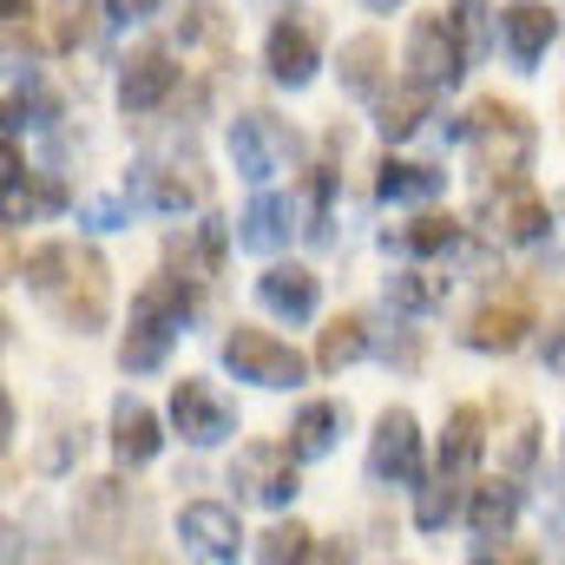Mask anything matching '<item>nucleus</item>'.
I'll use <instances>...</instances> for the list:
<instances>
[{
	"instance_id": "1",
	"label": "nucleus",
	"mask_w": 565,
	"mask_h": 565,
	"mask_svg": "<svg viewBox=\"0 0 565 565\" xmlns=\"http://www.w3.org/2000/svg\"><path fill=\"white\" fill-rule=\"evenodd\" d=\"M467 145H473L480 171L507 184V178H526V164H533V151H540V132H533V119H526L520 106L480 99V106L467 113Z\"/></svg>"
},
{
	"instance_id": "2",
	"label": "nucleus",
	"mask_w": 565,
	"mask_h": 565,
	"mask_svg": "<svg viewBox=\"0 0 565 565\" xmlns=\"http://www.w3.org/2000/svg\"><path fill=\"white\" fill-rule=\"evenodd\" d=\"M46 309H53L60 329H73V335L106 329V316H113V270H106V257H99L93 244L73 250V270H66V282L46 296Z\"/></svg>"
},
{
	"instance_id": "3",
	"label": "nucleus",
	"mask_w": 565,
	"mask_h": 565,
	"mask_svg": "<svg viewBox=\"0 0 565 565\" xmlns=\"http://www.w3.org/2000/svg\"><path fill=\"white\" fill-rule=\"evenodd\" d=\"M224 369L237 375V382H250V388H296L302 375H309V362L270 335V329H250V322H237L231 335H224Z\"/></svg>"
},
{
	"instance_id": "4",
	"label": "nucleus",
	"mask_w": 565,
	"mask_h": 565,
	"mask_svg": "<svg viewBox=\"0 0 565 565\" xmlns=\"http://www.w3.org/2000/svg\"><path fill=\"white\" fill-rule=\"evenodd\" d=\"M224 145H231V164H237L244 184H270L277 171H289V158H296V132L282 119H270V113H237Z\"/></svg>"
},
{
	"instance_id": "5",
	"label": "nucleus",
	"mask_w": 565,
	"mask_h": 565,
	"mask_svg": "<svg viewBox=\"0 0 565 565\" xmlns=\"http://www.w3.org/2000/svg\"><path fill=\"white\" fill-rule=\"evenodd\" d=\"M369 480L375 487H422V422L408 408H382L375 434H369Z\"/></svg>"
},
{
	"instance_id": "6",
	"label": "nucleus",
	"mask_w": 565,
	"mask_h": 565,
	"mask_svg": "<svg viewBox=\"0 0 565 565\" xmlns=\"http://www.w3.org/2000/svg\"><path fill=\"white\" fill-rule=\"evenodd\" d=\"M231 487H237V500H257V507H270L282 513L296 493H302V480H296V447L289 440H250L237 460H231Z\"/></svg>"
},
{
	"instance_id": "7",
	"label": "nucleus",
	"mask_w": 565,
	"mask_h": 565,
	"mask_svg": "<svg viewBox=\"0 0 565 565\" xmlns=\"http://www.w3.org/2000/svg\"><path fill=\"white\" fill-rule=\"evenodd\" d=\"M171 427H178L191 447H224V440H237V402L217 395L211 382L184 375V382L171 388Z\"/></svg>"
},
{
	"instance_id": "8",
	"label": "nucleus",
	"mask_w": 565,
	"mask_h": 565,
	"mask_svg": "<svg viewBox=\"0 0 565 565\" xmlns=\"http://www.w3.org/2000/svg\"><path fill=\"white\" fill-rule=\"evenodd\" d=\"M204 178L191 164H164V158H139L132 178H126V198L132 211H158V217H184L191 204H204Z\"/></svg>"
},
{
	"instance_id": "9",
	"label": "nucleus",
	"mask_w": 565,
	"mask_h": 565,
	"mask_svg": "<svg viewBox=\"0 0 565 565\" xmlns=\"http://www.w3.org/2000/svg\"><path fill=\"white\" fill-rule=\"evenodd\" d=\"M402 66H408V79H427V86H454L460 73H473L467 53H460V40H454V26H447V7H440V13H422V20L408 26Z\"/></svg>"
},
{
	"instance_id": "10",
	"label": "nucleus",
	"mask_w": 565,
	"mask_h": 565,
	"mask_svg": "<svg viewBox=\"0 0 565 565\" xmlns=\"http://www.w3.org/2000/svg\"><path fill=\"white\" fill-rule=\"evenodd\" d=\"M178 540H184V553L224 565V559L244 553V520H237V507H224V500H184V507H178Z\"/></svg>"
},
{
	"instance_id": "11",
	"label": "nucleus",
	"mask_w": 565,
	"mask_h": 565,
	"mask_svg": "<svg viewBox=\"0 0 565 565\" xmlns=\"http://www.w3.org/2000/svg\"><path fill=\"white\" fill-rule=\"evenodd\" d=\"M264 66H270V79H277V86H289V93L316 79L322 46H316V26H309L302 13H282V20H270V33H264Z\"/></svg>"
},
{
	"instance_id": "12",
	"label": "nucleus",
	"mask_w": 565,
	"mask_h": 565,
	"mask_svg": "<svg viewBox=\"0 0 565 565\" xmlns=\"http://www.w3.org/2000/svg\"><path fill=\"white\" fill-rule=\"evenodd\" d=\"M526 335H533L526 296H487V302L473 309V322L460 329V342H467L473 355H513V349H526Z\"/></svg>"
},
{
	"instance_id": "13",
	"label": "nucleus",
	"mask_w": 565,
	"mask_h": 565,
	"mask_svg": "<svg viewBox=\"0 0 565 565\" xmlns=\"http://www.w3.org/2000/svg\"><path fill=\"white\" fill-rule=\"evenodd\" d=\"M171 93H178V60L164 46H145L126 60V73H119V113L126 119H151Z\"/></svg>"
},
{
	"instance_id": "14",
	"label": "nucleus",
	"mask_w": 565,
	"mask_h": 565,
	"mask_svg": "<svg viewBox=\"0 0 565 565\" xmlns=\"http://www.w3.org/2000/svg\"><path fill=\"white\" fill-rule=\"evenodd\" d=\"M487 224H493L500 244H540L553 231V211H546L540 191H526V178H507L500 198H487Z\"/></svg>"
},
{
	"instance_id": "15",
	"label": "nucleus",
	"mask_w": 565,
	"mask_h": 565,
	"mask_svg": "<svg viewBox=\"0 0 565 565\" xmlns=\"http://www.w3.org/2000/svg\"><path fill=\"white\" fill-rule=\"evenodd\" d=\"M520 473H500V480H480L473 493H467V526H473V553H493V540H507L513 533V520H520Z\"/></svg>"
},
{
	"instance_id": "16",
	"label": "nucleus",
	"mask_w": 565,
	"mask_h": 565,
	"mask_svg": "<svg viewBox=\"0 0 565 565\" xmlns=\"http://www.w3.org/2000/svg\"><path fill=\"white\" fill-rule=\"evenodd\" d=\"M257 302L277 316V322H309L322 309V277L309 264H270L257 277Z\"/></svg>"
},
{
	"instance_id": "17",
	"label": "nucleus",
	"mask_w": 565,
	"mask_h": 565,
	"mask_svg": "<svg viewBox=\"0 0 565 565\" xmlns=\"http://www.w3.org/2000/svg\"><path fill=\"white\" fill-rule=\"evenodd\" d=\"M500 40L520 66H540L546 46L559 40V13L546 0H513V7H500Z\"/></svg>"
},
{
	"instance_id": "18",
	"label": "nucleus",
	"mask_w": 565,
	"mask_h": 565,
	"mask_svg": "<svg viewBox=\"0 0 565 565\" xmlns=\"http://www.w3.org/2000/svg\"><path fill=\"white\" fill-rule=\"evenodd\" d=\"M289 237H296V204H289L282 191H257L250 211L237 217V250H250V257H277Z\"/></svg>"
},
{
	"instance_id": "19",
	"label": "nucleus",
	"mask_w": 565,
	"mask_h": 565,
	"mask_svg": "<svg viewBox=\"0 0 565 565\" xmlns=\"http://www.w3.org/2000/svg\"><path fill=\"white\" fill-rule=\"evenodd\" d=\"M158 447H164L158 408H145L139 395H119L113 402V454H119V467H151Z\"/></svg>"
},
{
	"instance_id": "20",
	"label": "nucleus",
	"mask_w": 565,
	"mask_h": 565,
	"mask_svg": "<svg viewBox=\"0 0 565 565\" xmlns=\"http://www.w3.org/2000/svg\"><path fill=\"white\" fill-rule=\"evenodd\" d=\"M335 79H342L349 99H382V93H388V46H382V33H355V40H342V53H335Z\"/></svg>"
},
{
	"instance_id": "21",
	"label": "nucleus",
	"mask_w": 565,
	"mask_h": 565,
	"mask_svg": "<svg viewBox=\"0 0 565 565\" xmlns=\"http://www.w3.org/2000/svg\"><path fill=\"white\" fill-rule=\"evenodd\" d=\"M224 250H231V231H224V217H204V224H191V237L178 231L171 244H164V270H178V277H217V264H224Z\"/></svg>"
},
{
	"instance_id": "22",
	"label": "nucleus",
	"mask_w": 565,
	"mask_h": 565,
	"mask_svg": "<svg viewBox=\"0 0 565 565\" xmlns=\"http://www.w3.org/2000/svg\"><path fill=\"white\" fill-rule=\"evenodd\" d=\"M434 93H440V86H427V79H408L402 93H382V99H375V132L388 145L415 139L427 119H434Z\"/></svg>"
},
{
	"instance_id": "23",
	"label": "nucleus",
	"mask_w": 565,
	"mask_h": 565,
	"mask_svg": "<svg viewBox=\"0 0 565 565\" xmlns=\"http://www.w3.org/2000/svg\"><path fill=\"white\" fill-rule=\"evenodd\" d=\"M119 513H126V487L119 480H86L79 500H73V526L93 546H113L119 540Z\"/></svg>"
},
{
	"instance_id": "24",
	"label": "nucleus",
	"mask_w": 565,
	"mask_h": 565,
	"mask_svg": "<svg viewBox=\"0 0 565 565\" xmlns=\"http://www.w3.org/2000/svg\"><path fill=\"white\" fill-rule=\"evenodd\" d=\"M440 191H447V171H434V164H408V158L375 164V198L382 204H434Z\"/></svg>"
},
{
	"instance_id": "25",
	"label": "nucleus",
	"mask_w": 565,
	"mask_h": 565,
	"mask_svg": "<svg viewBox=\"0 0 565 565\" xmlns=\"http://www.w3.org/2000/svg\"><path fill=\"white\" fill-rule=\"evenodd\" d=\"M467 493H473L467 473H447V467H440L434 480L415 487V526H422V533H447V526L467 513Z\"/></svg>"
},
{
	"instance_id": "26",
	"label": "nucleus",
	"mask_w": 565,
	"mask_h": 565,
	"mask_svg": "<svg viewBox=\"0 0 565 565\" xmlns=\"http://www.w3.org/2000/svg\"><path fill=\"white\" fill-rule=\"evenodd\" d=\"M342 427H349V408H342V402H302L296 422H289V447H296V460H322V454L342 440Z\"/></svg>"
},
{
	"instance_id": "27",
	"label": "nucleus",
	"mask_w": 565,
	"mask_h": 565,
	"mask_svg": "<svg viewBox=\"0 0 565 565\" xmlns=\"http://www.w3.org/2000/svg\"><path fill=\"white\" fill-rule=\"evenodd\" d=\"M480 447H487V415H480L473 402L447 408V427H440V467H447V473H473Z\"/></svg>"
},
{
	"instance_id": "28",
	"label": "nucleus",
	"mask_w": 565,
	"mask_h": 565,
	"mask_svg": "<svg viewBox=\"0 0 565 565\" xmlns=\"http://www.w3.org/2000/svg\"><path fill=\"white\" fill-rule=\"evenodd\" d=\"M73 250H79V244L53 237V244H33L26 257L13 250V264H7V270H13V282H26V289H33V296L46 302V296H53V289L66 282V270H73Z\"/></svg>"
},
{
	"instance_id": "29",
	"label": "nucleus",
	"mask_w": 565,
	"mask_h": 565,
	"mask_svg": "<svg viewBox=\"0 0 565 565\" xmlns=\"http://www.w3.org/2000/svg\"><path fill=\"white\" fill-rule=\"evenodd\" d=\"M375 349V329H369V316H335L329 329H322V342H316V369L322 375H342L349 362H362Z\"/></svg>"
},
{
	"instance_id": "30",
	"label": "nucleus",
	"mask_w": 565,
	"mask_h": 565,
	"mask_svg": "<svg viewBox=\"0 0 565 565\" xmlns=\"http://www.w3.org/2000/svg\"><path fill=\"white\" fill-rule=\"evenodd\" d=\"M447 26H454V40H460L467 66H480V60L493 53V33H500V7H487V0H447Z\"/></svg>"
},
{
	"instance_id": "31",
	"label": "nucleus",
	"mask_w": 565,
	"mask_h": 565,
	"mask_svg": "<svg viewBox=\"0 0 565 565\" xmlns=\"http://www.w3.org/2000/svg\"><path fill=\"white\" fill-rule=\"evenodd\" d=\"M382 244H388V250L402 244L408 257H454V250H460V224H454V217H440V211H427V217H415L408 231H388Z\"/></svg>"
},
{
	"instance_id": "32",
	"label": "nucleus",
	"mask_w": 565,
	"mask_h": 565,
	"mask_svg": "<svg viewBox=\"0 0 565 565\" xmlns=\"http://www.w3.org/2000/svg\"><path fill=\"white\" fill-rule=\"evenodd\" d=\"M447 302V277H434V270H395L388 277V309L395 316H434Z\"/></svg>"
},
{
	"instance_id": "33",
	"label": "nucleus",
	"mask_w": 565,
	"mask_h": 565,
	"mask_svg": "<svg viewBox=\"0 0 565 565\" xmlns=\"http://www.w3.org/2000/svg\"><path fill=\"white\" fill-rule=\"evenodd\" d=\"M171 329H151V322H132L126 329V342H119V369L126 375H151V369H164V355H171Z\"/></svg>"
},
{
	"instance_id": "34",
	"label": "nucleus",
	"mask_w": 565,
	"mask_h": 565,
	"mask_svg": "<svg viewBox=\"0 0 565 565\" xmlns=\"http://www.w3.org/2000/svg\"><path fill=\"white\" fill-rule=\"evenodd\" d=\"M500 460H507V473H526V467L540 460V422H533L526 408H507V434H500Z\"/></svg>"
},
{
	"instance_id": "35",
	"label": "nucleus",
	"mask_w": 565,
	"mask_h": 565,
	"mask_svg": "<svg viewBox=\"0 0 565 565\" xmlns=\"http://www.w3.org/2000/svg\"><path fill=\"white\" fill-rule=\"evenodd\" d=\"M217 40H224V13H217V0H191L184 20H178V46H217Z\"/></svg>"
},
{
	"instance_id": "36",
	"label": "nucleus",
	"mask_w": 565,
	"mask_h": 565,
	"mask_svg": "<svg viewBox=\"0 0 565 565\" xmlns=\"http://www.w3.org/2000/svg\"><path fill=\"white\" fill-rule=\"evenodd\" d=\"M316 546H309V526H270L264 540H257V559H270V565H282V559H309Z\"/></svg>"
},
{
	"instance_id": "37",
	"label": "nucleus",
	"mask_w": 565,
	"mask_h": 565,
	"mask_svg": "<svg viewBox=\"0 0 565 565\" xmlns=\"http://www.w3.org/2000/svg\"><path fill=\"white\" fill-rule=\"evenodd\" d=\"M53 40L73 53V46H93L99 40V7H66L60 20H53Z\"/></svg>"
},
{
	"instance_id": "38",
	"label": "nucleus",
	"mask_w": 565,
	"mask_h": 565,
	"mask_svg": "<svg viewBox=\"0 0 565 565\" xmlns=\"http://www.w3.org/2000/svg\"><path fill=\"white\" fill-rule=\"evenodd\" d=\"M164 0H106V20H119V26H139V20H151Z\"/></svg>"
},
{
	"instance_id": "39",
	"label": "nucleus",
	"mask_w": 565,
	"mask_h": 565,
	"mask_svg": "<svg viewBox=\"0 0 565 565\" xmlns=\"http://www.w3.org/2000/svg\"><path fill=\"white\" fill-rule=\"evenodd\" d=\"M126 211H132V198H126V204H93V211H86V224H93V231H119V224H126Z\"/></svg>"
},
{
	"instance_id": "40",
	"label": "nucleus",
	"mask_w": 565,
	"mask_h": 565,
	"mask_svg": "<svg viewBox=\"0 0 565 565\" xmlns=\"http://www.w3.org/2000/svg\"><path fill=\"white\" fill-rule=\"evenodd\" d=\"M546 369H553V375H565V316H559V329L546 335Z\"/></svg>"
},
{
	"instance_id": "41",
	"label": "nucleus",
	"mask_w": 565,
	"mask_h": 565,
	"mask_svg": "<svg viewBox=\"0 0 565 565\" xmlns=\"http://www.w3.org/2000/svg\"><path fill=\"white\" fill-rule=\"evenodd\" d=\"M0 7H7V26H20V20L33 13V0H0Z\"/></svg>"
},
{
	"instance_id": "42",
	"label": "nucleus",
	"mask_w": 565,
	"mask_h": 565,
	"mask_svg": "<svg viewBox=\"0 0 565 565\" xmlns=\"http://www.w3.org/2000/svg\"><path fill=\"white\" fill-rule=\"evenodd\" d=\"M369 13H395V7H408V0H362Z\"/></svg>"
}]
</instances>
